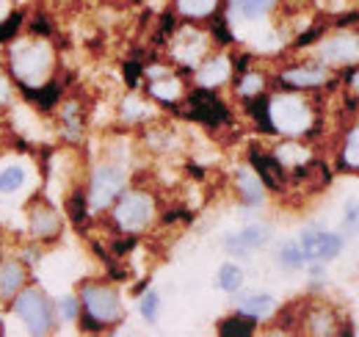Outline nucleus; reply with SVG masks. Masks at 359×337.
<instances>
[{
    "mask_svg": "<svg viewBox=\"0 0 359 337\" xmlns=\"http://www.w3.org/2000/svg\"><path fill=\"white\" fill-rule=\"evenodd\" d=\"M11 72L22 86H39L53 70V50L45 42H17L8 53Z\"/></svg>",
    "mask_w": 359,
    "mask_h": 337,
    "instance_id": "obj_1",
    "label": "nucleus"
},
{
    "mask_svg": "<svg viewBox=\"0 0 359 337\" xmlns=\"http://www.w3.org/2000/svg\"><path fill=\"white\" fill-rule=\"evenodd\" d=\"M81 301H83V310H86L83 324H89V329L119 324L122 315H125L119 293L114 288H108V285H83Z\"/></svg>",
    "mask_w": 359,
    "mask_h": 337,
    "instance_id": "obj_2",
    "label": "nucleus"
},
{
    "mask_svg": "<svg viewBox=\"0 0 359 337\" xmlns=\"http://www.w3.org/2000/svg\"><path fill=\"white\" fill-rule=\"evenodd\" d=\"M271 105V122L273 130L285 133V136H302L307 133V127L313 122V114H310V105L296 97V94H279L269 100Z\"/></svg>",
    "mask_w": 359,
    "mask_h": 337,
    "instance_id": "obj_3",
    "label": "nucleus"
},
{
    "mask_svg": "<svg viewBox=\"0 0 359 337\" xmlns=\"http://www.w3.org/2000/svg\"><path fill=\"white\" fill-rule=\"evenodd\" d=\"M11 310L34 335H47L53 329V307L45 298V293L36 288H22L14 296Z\"/></svg>",
    "mask_w": 359,
    "mask_h": 337,
    "instance_id": "obj_4",
    "label": "nucleus"
},
{
    "mask_svg": "<svg viewBox=\"0 0 359 337\" xmlns=\"http://www.w3.org/2000/svg\"><path fill=\"white\" fill-rule=\"evenodd\" d=\"M155 216V202L149 194H141V191H133V194H125L119 202H116V211H114V221L119 230L125 232H138L144 230Z\"/></svg>",
    "mask_w": 359,
    "mask_h": 337,
    "instance_id": "obj_5",
    "label": "nucleus"
},
{
    "mask_svg": "<svg viewBox=\"0 0 359 337\" xmlns=\"http://www.w3.org/2000/svg\"><path fill=\"white\" fill-rule=\"evenodd\" d=\"M125 171L114 164H102V166L94 168L91 174V185H89V208L94 211H102L108 208L125 188Z\"/></svg>",
    "mask_w": 359,
    "mask_h": 337,
    "instance_id": "obj_6",
    "label": "nucleus"
},
{
    "mask_svg": "<svg viewBox=\"0 0 359 337\" xmlns=\"http://www.w3.org/2000/svg\"><path fill=\"white\" fill-rule=\"evenodd\" d=\"M188 117H194V119H199V122H205V125H224L226 119H229V111H226V105L210 91V88H205V86H199L194 94H191V100H188Z\"/></svg>",
    "mask_w": 359,
    "mask_h": 337,
    "instance_id": "obj_7",
    "label": "nucleus"
},
{
    "mask_svg": "<svg viewBox=\"0 0 359 337\" xmlns=\"http://www.w3.org/2000/svg\"><path fill=\"white\" fill-rule=\"evenodd\" d=\"M299 246L307 260H334L343 252V238L334 232H323V230H304Z\"/></svg>",
    "mask_w": 359,
    "mask_h": 337,
    "instance_id": "obj_8",
    "label": "nucleus"
},
{
    "mask_svg": "<svg viewBox=\"0 0 359 337\" xmlns=\"http://www.w3.org/2000/svg\"><path fill=\"white\" fill-rule=\"evenodd\" d=\"M318 53L326 64H354V61H359V37L340 34V37L323 39L318 44Z\"/></svg>",
    "mask_w": 359,
    "mask_h": 337,
    "instance_id": "obj_9",
    "label": "nucleus"
},
{
    "mask_svg": "<svg viewBox=\"0 0 359 337\" xmlns=\"http://www.w3.org/2000/svg\"><path fill=\"white\" fill-rule=\"evenodd\" d=\"M205 53H208V37L194 28H182L172 42V55L180 64H188V67H194Z\"/></svg>",
    "mask_w": 359,
    "mask_h": 337,
    "instance_id": "obj_10",
    "label": "nucleus"
},
{
    "mask_svg": "<svg viewBox=\"0 0 359 337\" xmlns=\"http://www.w3.org/2000/svg\"><path fill=\"white\" fill-rule=\"evenodd\" d=\"M271 241V230L266 224H249L238 235H229L224 241V249L232 254H249L255 249H263Z\"/></svg>",
    "mask_w": 359,
    "mask_h": 337,
    "instance_id": "obj_11",
    "label": "nucleus"
},
{
    "mask_svg": "<svg viewBox=\"0 0 359 337\" xmlns=\"http://www.w3.org/2000/svg\"><path fill=\"white\" fill-rule=\"evenodd\" d=\"M28 227H31V232L36 238L50 241V238H55L61 232V218H58V213L53 211L47 202H36L28 211Z\"/></svg>",
    "mask_w": 359,
    "mask_h": 337,
    "instance_id": "obj_12",
    "label": "nucleus"
},
{
    "mask_svg": "<svg viewBox=\"0 0 359 337\" xmlns=\"http://www.w3.org/2000/svg\"><path fill=\"white\" fill-rule=\"evenodd\" d=\"M249 161H252V166L257 171V177L269 188H282V183H285V166L276 161V155H263V152L252 150L249 152Z\"/></svg>",
    "mask_w": 359,
    "mask_h": 337,
    "instance_id": "obj_13",
    "label": "nucleus"
},
{
    "mask_svg": "<svg viewBox=\"0 0 359 337\" xmlns=\"http://www.w3.org/2000/svg\"><path fill=\"white\" fill-rule=\"evenodd\" d=\"M28 277H25V268L20 260H6L0 265V298H14L25 288Z\"/></svg>",
    "mask_w": 359,
    "mask_h": 337,
    "instance_id": "obj_14",
    "label": "nucleus"
},
{
    "mask_svg": "<svg viewBox=\"0 0 359 337\" xmlns=\"http://www.w3.org/2000/svg\"><path fill=\"white\" fill-rule=\"evenodd\" d=\"M235 185H238V194H241V199L249 205V208H257V205H263V180L255 174V171H249V168H238L235 171Z\"/></svg>",
    "mask_w": 359,
    "mask_h": 337,
    "instance_id": "obj_15",
    "label": "nucleus"
},
{
    "mask_svg": "<svg viewBox=\"0 0 359 337\" xmlns=\"http://www.w3.org/2000/svg\"><path fill=\"white\" fill-rule=\"evenodd\" d=\"M229 72H232L229 58L226 55H216V58H210V61H205L199 67L196 81H199V86H205V88H213V86L224 84L226 78H229Z\"/></svg>",
    "mask_w": 359,
    "mask_h": 337,
    "instance_id": "obj_16",
    "label": "nucleus"
},
{
    "mask_svg": "<svg viewBox=\"0 0 359 337\" xmlns=\"http://www.w3.org/2000/svg\"><path fill=\"white\" fill-rule=\"evenodd\" d=\"M273 307H276V301L269 293H249L238 298V312H243V315H249L255 321L257 318H269L273 312Z\"/></svg>",
    "mask_w": 359,
    "mask_h": 337,
    "instance_id": "obj_17",
    "label": "nucleus"
},
{
    "mask_svg": "<svg viewBox=\"0 0 359 337\" xmlns=\"http://www.w3.org/2000/svg\"><path fill=\"white\" fill-rule=\"evenodd\" d=\"M323 81H326V67H299V70H287V72H282V84L296 86V88L320 86Z\"/></svg>",
    "mask_w": 359,
    "mask_h": 337,
    "instance_id": "obj_18",
    "label": "nucleus"
},
{
    "mask_svg": "<svg viewBox=\"0 0 359 337\" xmlns=\"http://www.w3.org/2000/svg\"><path fill=\"white\" fill-rule=\"evenodd\" d=\"M216 8H219V0H177V11L188 20L210 17L216 14Z\"/></svg>",
    "mask_w": 359,
    "mask_h": 337,
    "instance_id": "obj_19",
    "label": "nucleus"
},
{
    "mask_svg": "<svg viewBox=\"0 0 359 337\" xmlns=\"http://www.w3.org/2000/svg\"><path fill=\"white\" fill-rule=\"evenodd\" d=\"M219 335H224V337H249V335H255V318H249V315L238 312L235 318H226V321H222Z\"/></svg>",
    "mask_w": 359,
    "mask_h": 337,
    "instance_id": "obj_20",
    "label": "nucleus"
},
{
    "mask_svg": "<svg viewBox=\"0 0 359 337\" xmlns=\"http://www.w3.org/2000/svg\"><path fill=\"white\" fill-rule=\"evenodd\" d=\"M216 282H219V288L226 291V293H238V291L243 288V271H241V265H235V263H224V265L219 268Z\"/></svg>",
    "mask_w": 359,
    "mask_h": 337,
    "instance_id": "obj_21",
    "label": "nucleus"
},
{
    "mask_svg": "<svg viewBox=\"0 0 359 337\" xmlns=\"http://www.w3.org/2000/svg\"><path fill=\"white\" fill-rule=\"evenodd\" d=\"M276 161H279L282 166L299 168L302 164L310 161V152H307L304 147H299V144H282V147L276 150Z\"/></svg>",
    "mask_w": 359,
    "mask_h": 337,
    "instance_id": "obj_22",
    "label": "nucleus"
},
{
    "mask_svg": "<svg viewBox=\"0 0 359 337\" xmlns=\"http://www.w3.org/2000/svg\"><path fill=\"white\" fill-rule=\"evenodd\" d=\"M149 94L163 100V103H175L180 94H182V86L177 78H161V81H152L149 84Z\"/></svg>",
    "mask_w": 359,
    "mask_h": 337,
    "instance_id": "obj_23",
    "label": "nucleus"
},
{
    "mask_svg": "<svg viewBox=\"0 0 359 337\" xmlns=\"http://www.w3.org/2000/svg\"><path fill=\"white\" fill-rule=\"evenodd\" d=\"M249 114L255 117V122L260 130L273 133V122H271V105L266 97H249Z\"/></svg>",
    "mask_w": 359,
    "mask_h": 337,
    "instance_id": "obj_24",
    "label": "nucleus"
},
{
    "mask_svg": "<svg viewBox=\"0 0 359 337\" xmlns=\"http://www.w3.org/2000/svg\"><path fill=\"white\" fill-rule=\"evenodd\" d=\"M307 326H310L313 335H332V332H334V318H332L329 307L313 310V315L307 318Z\"/></svg>",
    "mask_w": 359,
    "mask_h": 337,
    "instance_id": "obj_25",
    "label": "nucleus"
},
{
    "mask_svg": "<svg viewBox=\"0 0 359 337\" xmlns=\"http://www.w3.org/2000/svg\"><path fill=\"white\" fill-rule=\"evenodd\" d=\"M25 185V168L8 166L0 171V194H14Z\"/></svg>",
    "mask_w": 359,
    "mask_h": 337,
    "instance_id": "obj_26",
    "label": "nucleus"
},
{
    "mask_svg": "<svg viewBox=\"0 0 359 337\" xmlns=\"http://www.w3.org/2000/svg\"><path fill=\"white\" fill-rule=\"evenodd\" d=\"M304 260H307V257H304L299 244H287V246H282V252H279V263H282L287 271L304 268Z\"/></svg>",
    "mask_w": 359,
    "mask_h": 337,
    "instance_id": "obj_27",
    "label": "nucleus"
},
{
    "mask_svg": "<svg viewBox=\"0 0 359 337\" xmlns=\"http://www.w3.org/2000/svg\"><path fill=\"white\" fill-rule=\"evenodd\" d=\"M138 310H141L144 321L155 324V321H158V310H161V296L155 293V291H147L144 298H141V304H138Z\"/></svg>",
    "mask_w": 359,
    "mask_h": 337,
    "instance_id": "obj_28",
    "label": "nucleus"
},
{
    "mask_svg": "<svg viewBox=\"0 0 359 337\" xmlns=\"http://www.w3.org/2000/svg\"><path fill=\"white\" fill-rule=\"evenodd\" d=\"M273 3L276 0H238V8H241V14L243 17H260V14H266L273 8Z\"/></svg>",
    "mask_w": 359,
    "mask_h": 337,
    "instance_id": "obj_29",
    "label": "nucleus"
},
{
    "mask_svg": "<svg viewBox=\"0 0 359 337\" xmlns=\"http://www.w3.org/2000/svg\"><path fill=\"white\" fill-rule=\"evenodd\" d=\"M343 158L348 166L359 168V127H354L346 138V147H343Z\"/></svg>",
    "mask_w": 359,
    "mask_h": 337,
    "instance_id": "obj_30",
    "label": "nucleus"
},
{
    "mask_svg": "<svg viewBox=\"0 0 359 337\" xmlns=\"http://www.w3.org/2000/svg\"><path fill=\"white\" fill-rule=\"evenodd\" d=\"M260 91H263V75L249 72V75H243V78H241V84H238V94H243V97H255V94H260Z\"/></svg>",
    "mask_w": 359,
    "mask_h": 337,
    "instance_id": "obj_31",
    "label": "nucleus"
},
{
    "mask_svg": "<svg viewBox=\"0 0 359 337\" xmlns=\"http://www.w3.org/2000/svg\"><path fill=\"white\" fill-rule=\"evenodd\" d=\"M69 216H72L75 224H83V218H86V197L81 191L69 199Z\"/></svg>",
    "mask_w": 359,
    "mask_h": 337,
    "instance_id": "obj_32",
    "label": "nucleus"
},
{
    "mask_svg": "<svg viewBox=\"0 0 359 337\" xmlns=\"http://www.w3.org/2000/svg\"><path fill=\"white\" fill-rule=\"evenodd\" d=\"M343 230H346V232H351V235H357L359 232V202H351V205L346 208Z\"/></svg>",
    "mask_w": 359,
    "mask_h": 337,
    "instance_id": "obj_33",
    "label": "nucleus"
},
{
    "mask_svg": "<svg viewBox=\"0 0 359 337\" xmlns=\"http://www.w3.org/2000/svg\"><path fill=\"white\" fill-rule=\"evenodd\" d=\"M20 28V14H11L3 25H0V42H6V39H11L14 37V31Z\"/></svg>",
    "mask_w": 359,
    "mask_h": 337,
    "instance_id": "obj_34",
    "label": "nucleus"
},
{
    "mask_svg": "<svg viewBox=\"0 0 359 337\" xmlns=\"http://www.w3.org/2000/svg\"><path fill=\"white\" fill-rule=\"evenodd\" d=\"M61 315H64L67 321H75V318H78V301H75V298H64V301H61Z\"/></svg>",
    "mask_w": 359,
    "mask_h": 337,
    "instance_id": "obj_35",
    "label": "nucleus"
},
{
    "mask_svg": "<svg viewBox=\"0 0 359 337\" xmlns=\"http://www.w3.org/2000/svg\"><path fill=\"white\" fill-rule=\"evenodd\" d=\"M138 72H141V67H138V64H128V70H125V75H128V84L130 86H135L138 84Z\"/></svg>",
    "mask_w": 359,
    "mask_h": 337,
    "instance_id": "obj_36",
    "label": "nucleus"
},
{
    "mask_svg": "<svg viewBox=\"0 0 359 337\" xmlns=\"http://www.w3.org/2000/svg\"><path fill=\"white\" fill-rule=\"evenodd\" d=\"M11 100V88H8V81L0 75V105H6Z\"/></svg>",
    "mask_w": 359,
    "mask_h": 337,
    "instance_id": "obj_37",
    "label": "nucleus"
},
{
    "mask_svg": "<svg viewBox=\"0 0 359 337\" xmlns=\"http://www.w3.org/2000/svg\"><path fill=\"white\" fill-rule=\"evenodd\" d=\"M351 84H354V88H357V91H359V72H357V75H354V81H351Z\"/></svg>",
    "mask_w": 359,
    "mask_h": 337,
    "instance_id": "obj_38",
    "label": "nucleus"
}]
</instances>
